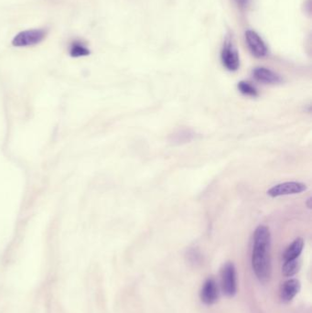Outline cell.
Here are the masks:
<instances>
[{
	"instance_id": "6",
	"label": "cell",
	"mask_w": 312,
	"mask_h": 313,
	"mask_svg": "<svg viewBox=\"0 0 312 313\" xmlns=\"http://www.w3.org/2000/svg\"><path fill=\"white\" fill-rule=\"evenodd\" d=\"M245 38H246V45L253 56L258 59L266 57L268 53V49L258 32L252 29H247L245 33Z\"/></svg>"
},
{
	"instance_id": "12",
	"label": "cell",
	"mask_w": 312,
	"mask_h": 313,
	"mask_svg": "<svg viewBox=\"0 0 312 313\" xmlns=\"http://www.w3.org/2000/svg\"><path fill=\"white\" fill-rule=\"evenodd\" d=\"M300 267V263L298 259L284 261L283 266H282V273L287 278H292L299 272Z\"/></svg>"
},
{
	"instance_id": "10",
	"label": "cell",
	"mask_w": 312,
	"mask_h": 313,
	"mask_svg": "<svg viewBox=\"0 0 312 313\" xmlns=\"http://www.w3.org/2000/svg\"><path fill=\"white\" fill-rule=\"evenodd\" d=\"M304 248V241L302 238H296L295 240L287 247L284 253V261L299 259Z\"/></svg>"
},
{
	"instance_id": "2",
	"label": "cell",
	"mask_w": 312,
	"mask_h": 313,
	"mask_svg": "<svg viewBox=\"0 0 312 313\" xmlns=\"http://www.w3.org/2000/svg\"><path fill=\"white\" fill-rule=\"evenodd\" d=\"M49 30L44 28L26 29L14 36L11 44L17 48L35 46L43 42L47 38Z\"/></svg>"
},
{
	"instance_id": "4",
	"label": "cell",
	"mask_w": 312,
	"mask_h": 313,
	"mask_svg": "<svg viewBox=\"0 0 312 313\" xmlns=\"http://www.w3.org/2000/svg\"><path fill=\"white\" fill-rule=\"evenodd\" d=\"M221 62L225 69L229 71H236L240 67L237 49L229 35L226 36L221 50Z\"/></svg>"
},
{
	"instance_id": "13",
	"label": "cell",
	"mask_w": 312,
	"mask_h": 313,
	"mask_svg": "<svg viewBox=\"0 0 312 313\" xmlns=\"http://www.w3.org/2000/svg\"><path fill=\"white\" fill-rule=\"evenodd\" d=\"M237 88L239 92L243 94L244 96H250V97H256L258 96V89L249 82H246V81L239 82Z\"/></svg>"
},
{
	"instance_id": "8",
	"label": "cell",
	"mask_w": 312,
	"mask_h": 313,
	"mask_svg": "<svg viewBox=\"0 0 312 313\" xmlns=\"http://www.w3.org/2000/svg\"><path fill=\"white\" fill-rule=\"evenodd\" d=\"M253 76L256 81L265 84H278L283 81L279 73L265 67L254 68Z\"/></svg>"
},
{
	"instance_id": "5",
	"label": "cell",
	"mask_w": 312,
	"mask_h": 313,
	"mask_svg": "<svg viewBox=\"0 0 312 313\" xmlns=\"http://www.w3.org/2000/svg\"><path fill=\"white\" fill-rule=\"evenodd\" d=\"M307 189H308L307 185L302 182L287 181V182L277 184L275 186H273L272 188L267 191V194L273 198L287 196V195H295V194H300L301 192L307 191Z\"/></svg>"
},
{
	"instance_id": "7",
	"label": "cell",
	"mask_w": 312,
	"mask_h": 313,
	"mask_svg": "<svg viewBox=\"0 0 312 313\" xmlns=\"http://www.w3.org/2000/svg\"><path fill=\"white\" fill-rule=\"evenodd\" d=\"M200 301L205 305L214 304L219 298V287L216 280L210 277L204 281L200 292Z\"/></svg>"
},
{
	"instance_id": "15",
	"label": "cell",
	"mask_w": 312,
	"mask_h": 313,
	"mask_svg": "<svg viewBox=\"0 0 312 313\" xmlns=\"http://www.w3.org/2000/svg\"><path fill=\"white\" fill-rule=\"evenodd\" d=\"M310 201H311V199H310V198H308V209H310L311 208V206H310V205H309V204H310Z\"/></svg>"
},
{
	"instance_id": "14",
	"label": "cell",
	"mask_w": 312,
	"mask_h": 313,
	"mask_svg": "<svg viewBox=\"0 0 312 313\" xmlns=\"http://www.w3.org/2000/svg\"><path fill=\"white\" fill-rule=\"evenodd\" d=\"M240 8H246L249 4L250 0H234Z\"/></svg>"
},
{
	"instance_id": "3",
	"label": "cell",
	"mask_w": 312,
	"mask_h": 313,
	"mask_svg": "<svg viewBox=\"0 0 312 313\" xmlns=\"http://www.w3.org/2000/svg\"><path fill=\"white\" fill-rule=\"evenodd\" d=\"M221 288L226 297H233L237 292L236 268L232 262L224 264L221 269Z\"/></svg>"
},
{
	"instance_id": "11",
	"label": "cell",
	"mask_w": 312,
	"mask_h": 313,
	"mask_svg": "<svg viewBox=\"0 0 312 313\" xmlns=\"http://www.w3.org/2000/svg\"><path fill=\"white\" fill-rule=\"evenodd\" d=\"M69 53L72 58H80L90 55L91 51L83 42L76 40L71 42L69 48Z\"/></svg>"
},
{
	"instance_id": "9",
	"label": "cell",
	"mask_w": 312,
	"mask_h": 313,
	"mask_svg": "<svg viewBox=\"0 0 312 313\" xmlns=\"http://www.w3.org/2000/svg\"><path fill=\"white\" fill-rule=\"evenodd\" d=\"M300 280L297 279H289L284 282L280 288V299L284 302H289L300 292Z\"/></svg>"
},
{
	"instance_id": "1",
	"label": "cell",
	"mask_w": 312,
	"mask_h": 313,
	"mask_svg": "<svg viewBox=\"0 0 312 313\" xmlns=\"http://www.w3.org/2000/svg\"><path fill=\"white\" fill-rule=\"evenodd\" d=\"M271 234L268 227L259 226L254 230L252 250V267L254 275L263 283L271 275Z\"/></svg>"
}]
</instances>
